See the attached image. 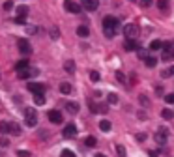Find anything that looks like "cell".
I'll list each match as a JSON object with an SVG mask.
<instances>
[{"mask_svg": "<svg viewBox=\"0 0 174 157\" xmlns=\"http://www.w3.org/2000/svg\"><path fill=\"white\" fill-rule=\"evenodd\" d=\"M118 28H120V21L116 17H111V15L103 17V32H105L107 38H114Z\"/></svg>", "mask_w": 174, "mask_h": 157, "instance_id": "1", "label": "cell"}, {"mask_svg": "<svg viewBox=\"0 0 174 157\" xmlns=\"http://www.w3.org/2000/svg\"><path fill=\"white\" fill-rule=\"evenodd\" d=\"M25 116H26V125L28 127H34L36 123H38V112L32 109V107L25 109Z\"/></svg>", "mask_w": 174, "mask_h": 157, "instance_id": "2", "label": "cell"}, {"mask_svg": "<svg viewBox=\"0 0 174 157\" xmlns=\"http://www.w3.org/2000/svg\"><path fill=\"white\" fill-rule=\"evenodd\" d=\"M161 60H174V41L170 43H163V56Z\"/></svg>", "mask_w": 174, "mask_h": 157, "instance_id": "3", "label": "cell"}, {"mask_svg": "<svg viewBox=\"0 0 174 157\" xmlns=\"http://www.w3.org/2000/svg\"><path fill=\"white\" fill-rule=\"evenodd\" d=\"M26 90H28V92H32L34 95H43V94H45V86H43L41 82H28L26 84Z\"/></svg>", "mask_w": 174, "mask_h": 157, "instance_id": "4", "label": "cell"}, {"mask_svg": "<svg viewBox=\"0 0 174 157\" xmlns=\"http://www.w3.org/2000/svg\"><path fill=\"white\" fill-rule=\"evenodd\" d=\"M17 49H19V52H23V54H30L32 52V45L28 43V39L21 38V39H17Z\"/></svg>", "mask_w": 174, "mask_h": 157, "instance_id": "5", "label": "cell"}, {"mask_svg": "<svg viewBox=\"0 0 174 157\" xmlns=\"http://www.w3.org/2000/svg\"><path fill=\"white\" fill-rule=\"evenodd\" d=\"M26 15H28V6H19V8H17V17H15V22H17V25H23L25 19H26Z\"/></svg>", "mask_w": 174, "mask_h": 157, "instance_id": "6", "label": "cell"}, {"mask_svg": "<svg viewBox=\"0 0 174 157\" xmlns=\"http://www.w3.org/2000/svg\"><path fill=\"white\" fill-rule=\"evenodd\" d=\"M64 6H66V9L69 11V13H81V4L73 2V0H64Z\"/></svg>", "mask_w": 174, "mask_h": 157, "instance_id": "7", "label": "cell"}, {"mask_svg": "<svg viewBox=\"0 0 174 157\" xmlns=\"http://www.w3.org/2000/svg\"><path fill=\"white\" fill-rule=\"evenodd\" d=\"M47 118H49L52 123H62V122H64V116H62L60 110H49V112H47Z\"/></svg>", "mask_w": 174, "mask_h": 157, "instance_id": "8", "label": "cell"}, {"mask_svg": "<svg viewBox=\"0 0 174 157\" xmlns=\"http://www.w3.org/2000/svg\"><path fill=\"white\" fill-rule=\"evenodd\" d=\"M124 34L127 36V39H135V36L139 34V28L135 25H125L124 26Z\"/></svg>", "mask_w": 174, "mask_h": 157, "instance_id": "9", "label": "cell"}, {"mask_svg": "<svg viewBox=\"0 0 174 157\" xmlns=\"http://www.w3.org/2000/svg\"><path fill=\"white\" fill-rule=\"evenodd\" d=\"M90 110L92 112H99V114H105V112H109V105L107 103H90Z\"/></svg>", "mask_w": 174, "mask_h": 157, "instance_id": "10", "label": "cell"}, {"mask_svg": "<svg viewBox=\"0 0 174 157\" xmlns=\"http://www.w3.org/2000/svg\"><path fill=\"white\" fill-rule=\"evenodd\" d=\"M84 9H88V11H95L97 8H99V0H82V6Z\"/></svg>", "mask_w": 174, "mask_h": 157, "instance_id": "11", "label": "cell"}, {"mask_svg": "<svg viewBox=\"0 0 174 157\" xmlns=\"http://www.w3.org/2000/svg\"><path fill=\"white\" fill-rule=\"evenodd\" d=\"M167 137H169V133H167L165 129H159L157 133H154V140H156L157 144H165V142H167Z\"/></svg>", "mask_w": 174, "mask_h": 157, "instance_id": "12", "label": "cell"}, {"mask_svg": "<svg viewBox=\"0 0 174 157\" xmlns=\"http://www.w3.org/2000/svg\"><path fill=\"white\" fill-rule=\"evenodd\" d=\"M36 75H39V71L38 69H21V71H17V77L19 78H28V77H36Z\"/></svg>", "mask_w": 174, "mask_h": 157, "instance_id": "13", "label": "cell"}, {"mask_svg": "<svg viewBox=\"0 0 174 157\" xmlns=\"http://www.w3.org/2000/svg\"><path fill=\"white\" fill-rule=\"evenodd\" d=\"M124 49L131 52V51H137V49H140V45H139L135 39H125V43H124Z\"/></svg>", "mask_w": 174, "mask_h": 157, "instance_id": "14", "label": "cell"}, {"mask_svg": "<svg viewBox=\"0 0 174 157\" xmlns=\"http://www.w3.org/2000/svg\"><path fill=\"white\" fill-rule=\"evenodd\" d=\"M75 133H77V127H75V123H68V125L64 127V131H62L64 137H73Z\"/></svg>", "mask_w": 174, "mask_h": 157, "instance_id": "15", "label": "cell"}, {"mask_svg": "<svg viewBox=\"0 0 174 157\" xmlns=\"http://www.w3.org/2000/svg\"><path fill=\"white\" fill-rule=\"evenodd\" d=\"M23 133V129H21V125L17 122H9V135H15V137H19V135Z\"/></svg>", "mask_w": 174, "mask_h": 157, "instance_id": "16", "label": "cell"}, {"mask_svg": "<svg viewBox=\"0 0 174 157\" xmlns=\"http://www.w3.org/2000/svg\"><path fill=\"white\" fill-rule=\"evenodd\" d=\"M64 71L69 73V75H73V73H75V62H73V60H66V62H64Z\"/></svg>", "mask_w": 174, "mask_h": 157, "instance_id": "17", "label": "cell"}, {"mask_svg": "<svg viewBox=\"0 0 174 157\" xmlns=\"http://www.w3.org/2000/svg\"><path fill=\"white\" fill-rule=\"evenodd\" d=\"M77 36H79V38H88V36H90V28L84 26V25H81V26L77 28Z\"/></svg>", "mask_w": 174, "mask_h": 157, "instance_id": "18", "label": "cell"}, {"mask_svg": "<svg viewBox=\"0 0 174 157\" xmlns=\"http://www.w3.org/2000/svg\"><path fill=\"white\" fill-rule=\"evenodd\" d=\"M139 103H140V107H142V109H148L150 107V97L146 94H139Z\"/></svg>", "mask_w": 174, "mask_h": 157, "instance_id": "19", "label": "cell"}, {"mask_svg": "<svg viewBox=\"0 0 174 157\" xmlns=\"http://www.w3.org/2000/svg\"><path fill=\"white\" fill-rule=\"evenodd\" d=\"M66 109H68V112H71V114H77V112H79V105L73 103V101H68V103H66Z\"/></svg>", "mask_w": 174, "mask_h": 157, "instance_id": "20", "label": "cell"}, {"mask_svg": "<svg viewBox=\"0 0 174 157\" xmlns=\"http://www.w3.org/2000/svg\"><path fill=\"white\" fill-rule=\"evenodd\" d=\"M144 64H146V67H156L157 65V58H156V56H146Z\"/></svg>", "mask_w": 174, "mask_h": 157, "instance_id": "21", "label": "cell"}, {"mask_svg": "<svg viewBox=\"0 0 174 157\" xmlns=\"http://www.w3.org/2000/svg\"><path fill=\"white\" fill-rule=\"evenodd\" d=\"M99 129H101V131H111V129H112V123L109 122V120H101V122H99Z\"/></svg>", "mask_w": 174, "mask_h": 157, "instance_id": "22", "label": "cell"}, {"mask_svg": "<svg viewBox=\"0 0 174 157\" xmlns=\"http://www.w3.org/2000/svg\"><path fill=\"white\" fill-rule=\"evenodd\" d=\"M157 49H163V41L161 39H154L150 43V51H157Z\"/></svg>", "mask_w": 174, "mask_h": 157, "instance_id": "23", "label": "cell"}, {"mask_svg": "<svg viewBox=\"0 0 174 157\" xmlns=\"http://www.w3.org/2000/svg\"><path fill=\"white\" fill-rule=\"evenodd\" d=\"M26 67H28V60H26V58L19 60V62L15 64V69H17V71H21V69H26Z\"/></svg>", "mask_w": 174, "mask_h": 157, "instance_id": "24", "label": "cell"}, {"mask_svg": "<svg viewBox=\"0 0 174 157\" xmlns=\"http://www.w3.org/2000/svg\"><path fill=\"white\" fill-rule=\"evenodd\" d=\"M60 92L66 94V95L71 94V84H69V82H62V84H60Z\"/></svg>", "mask_w": 174, "mask_h": 157, "instance_id": "25", "label": "cell"}, {"mask_svg": "<svg viewBox=\"0 0 174 157\" xmlns=\"http://www.w3.org/2000/svg\"><path fill=\"white\" fill-rule=\"evenodd\" d=\"M107 103H109V105H114V103H118V95L111 92V94L107 95Z\"/></svg>", "mask_w": 174, "mask_h": 157, "instance_id": "26", "label": "cell"}, {"mask_svg": "<svg viewBox=\"0 0 174 157\" xmlns=\"http://www.w3.org/2000/svg\"><path fill=\"white\" fill-rule=\"evenodd\" d=\"M157 8L161 11H167L169 9V0H157Z\"/></svg>", "mask_w": 174, "mask_h": 157, "instance_id": "27", "label": "cell"}, {"mask_svg": "<svg viewBox=\"0 0 174 157\" xmlns=\"http://www.w3.org/2000/svg\"><path fill=\"white\" fill-rule=\"evenodd\" d=\"M0 133H2V135L9 133V123L8 122H0Z\"/></svg>", "mask_w": 174, "mask_h": 157, "instance_id": "28", "label": "cell"}, {"mask_svg": "<svg viewBox=\"0 0 174 157\" xmlns=\"http://www.w3.org/2000/svg\"><path fill=\"white\" fill-rule=\"evenodd\" d=\"M84 144L88 146V148H94V146L97 144V140H95V137H86V140H84Z\"/></svg>", "mask_w": 174, "mask_h": 157, "instance_id": "29", "label": "cell"}, {"mask_svg": "<svg viewBox=\"0 0 174 157\" xmlns=\"http://www.w3.org/2000/svg\"><path fill=\"white\" fill-rule=\"evenodd\" d=\"M161 116L165 118V120H170V118H172V110H169V109H163V110H161Z\"/></svg>", "mask_w": 174, "mask_h": 157, "instance_id": "30", "label": "cell"}, {"mask_svg": "<svg viewBox=\"0 0 174 157\" xmlns=\"http://www.w3.org/2000/svg\"><path fill=\"white\" fill-rule=\"evenodd\" d=\"M170 75H174V65H172V67H169V69H165V71L161 73V77H163V78H167V77H170Z\"/></svg>", "mask_w": 174, "mask_h": 157, "instance_id": "31", "label": "cell"}, {"mask_svg": "<svg viewBox=\"0 0 174 157\" xmlns=\"http://www.w3.org/2000/svg\"><path fill=\"white\" fill-rule=\"evenodd\" d=\"M34 103L36 105H45V97L43 95H34Z\"/></svg>", "mask_w": 174, "mask_h": 157, "instance_id": "32", "label": "cell"}, {"mask_svg": "<svg viewBox=\"0 0 174 157\" xmlns=\"http://www.w3.org/2000/svg\"><path fill=\"white\" fill-rule=\"evenodd\" d=\"M58 36H60V30L54 26V28H51V38L52 39H58Z\"/></svg>", "mask_w": 174, "mask_h": 157, "instance_id": "33", "label": "cell"}, {"mask_svg": "<svg viewBox=\"0 0 174 157\" xmlns=\"http://www.w3.org/2000/svg\"><path fill=\"white\" fill-rule=\"evenodd\" d=\"M116 153H118V157H125V148L124 146H116Z\"/></svg>", "mask_w": 174, "mask_h": 157, "instance_id": "34", "label": "cell"}, {"mask_svg": "<svg viewBox=\"0 0 174 157\" xmlns=\"http://www.w3.org/2000/svg\"><path fill=\"white\" fill-rule=\"evenodd\" d=\"M90 81L97 82V81H99V73H97V71H90Z\"/></svg>", "mask_w": 174, "mask_h": 157, "instance_id": "35", "label": "cell"}, {"mask_svg": "<svg viewBox=\"0 0 174 157\" xmlns=\"http://www.w3.org/2000/svg\"><path fill=\"white\" fill-rule=\"evenodd\" d=\"M60 157H75V153H73L71 150H64V152L60 153Z\"/></svg>", "mask_w": 174, "mask_h": 157, "instance_id": "36", "label": "cell"}, {"mask_svg": "<svg viewBox=\"0 0 174 157\" xmlns=\"http://www.w3.org/2000/svg\"><path fill=\"white\" fill-rule=\"evenodd\" d=\"M165 101H167L169 105H172V103H174V94H167V95H165Z\"/></svg>", "mask_w": 174, "mask_h": 157, "instance_id": "37", "label": "cell"}, {"mask_svg": "<svg viewBox=\"0 0 174 157\" xmlns=\"http://www.w3.org/2000/svg\"><path fill=\"white\" fill-rule=\"evenodd\" d=\"M116 78H118L120 82H125V75H124L122 71H116Z\"/></svg>", "mask_w": 174, "mask_h": 157, "instance_id": "38", "label": "cell"}, {"mask_svg": "<svg viewBox=\"0 0 174 157\" xmlns=\"http://www.w3.org/2000/svg\"><path fill=\"white\" fill-rule=\"evenodd\" d=\"M6 146H9V140L6 137H2V139H0V148H6Z\"/></svg>", "mask_w": 174, "mask_h": 157, "instance_id": "39", "label": "cell"}, {"mask_svg": "<svg viewBox=\"0 0 174 157\" xmlns=\"http://www.w3.org/2000/svg\"><path fill=\"white\" fill-rule=\"evenodd\" d=\"M17 155H19V157H30V152H25V150H17Z\"/></svg>", "mask_w": 174, "mask_h": 157, "instance_id": "40", "label": "cell"}, {"mask_svg": "<svg viewBox=\"0 0 174 157\" xmlns=\"http://www.w3.org/2000/svg\"><path fill=\"white\" fill-rule=\"evenodd\" d=\"M12 8H13V2H12V0H8V2H4V9H6V11H9Z\"/></svg>", "mask_w": 174, "mask_h": 157, "instance_id": "41", "label": "cell"}, {"mask_svg": "<svg viewBox=\"0 0 174 157\" xmlns=\"http://www.w3.org/2000/svg\"><path fill=\"white\" fill-rule=\"evenodd\" d=\"M137 52H139V56H140V58H142V60H144V58H146V56H148L144 49H137Z\"/></svg>", "mask_w": 174, "mask_h": 157, "instance_id": "42", "label": "cell"}, {"mask_svg": "<svg viewBox=\"0 0 174 157\" xmlns=\"http://www.w3.org/2000/svg\"><path fill=\"white\" fill-rule=\"evenodd\" d=\"M137 140H139V142H144V140H146V133H140V135H137Z\"/></svg>", "mask_w": 174, "mask_h": 157, "instance_id": "43", "label": "cell"}, {"mask_svg": "<svg viewBox=\"0 0 174 157\" xmlns=\"http://www.w3.org/2000/svg\"><path fill=\"white\" fill-rule=\"evenodd\" d=\"M156 94H157V95L163 94V86H156Z\"/></svg>", "mask_w": 174, "mask_h": 157, "instance_id": "44", "label": "cell"}, {"mask_svg": "<svg viewBox=\"0 0 174 157\" xmlns=\"http://www.w3.org/2000/svg\"><path fill=\"white\" fill-rule=\"evenodd\" d=\"M36 32H38L36 26H30V28H28V34H36Z\"/></svg>", "mask_w": 174, "mask_h": 157, "instance_id": "45", "label": "cell"}, {"mask_svg": "<svg viewBox=\"0 0 174 157\" xmlns=\"http://www.w3.org/2000/svg\"><path fill=\"white\" fill-rule=\"evenodd\" d=\"M142 4H144V6H150V4H152V0H142Z\"/></svg>", "mask_w": 174, "mask_h": 157, "instance_id": "46", "label": "cell"}, {"mask_svg": "<svg viewBox=\"0 0 174 157\" xmlns=\"http://www.w3.org/2000/svg\"><path fill=\"white\" fill-rule=\"evenodd\" d=\"M148 155H150V157H157V152H150Z\"/></svg>", "mask_w": 174, "mask_h": 157, "instance_id": "47", "label": "cell"}, {"mask_svg": "<svg viewBox=\"0 0 174 157\" xmlns=\"http://www.w3.org/2000/svg\"><path fill=\"white\" fill-rule=\"evenodd\" d=\"M94 157H107V155H103V153H95Z\"/></svg>", "mask_w": 174, "mask_h": 157, "instance_id": "48", "label": "cell"}, {"mask_svg": "<svg viewBox=\"0 0 174 157\" xmlns=\"http://www.w3.org/2000/svg\"><path fill=\"white\" fill-rule=\"evenodd\" d=\"M172 116H174V112H172Z\"/></svg>", "mask_w": 174, "mask_h": 157, "instance_id": "49", "label": "cell"}]
</instances>
